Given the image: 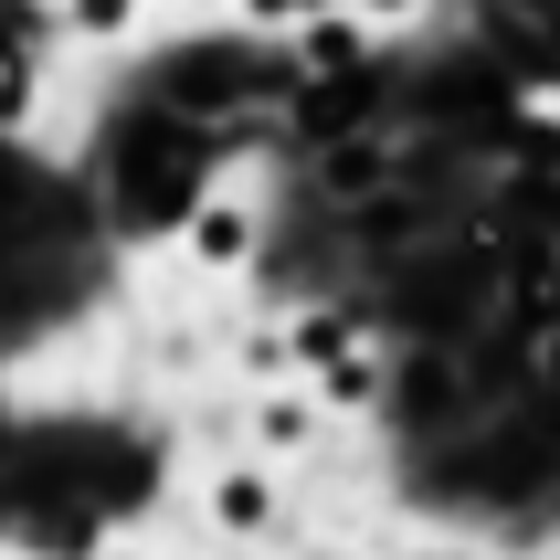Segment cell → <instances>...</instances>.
Listing matches in <instances>:
<instances>
[{"instance_id": "1", "label": "cell", "mask_w": 560, "mask_h": 560, "mask_svg": "<svg viewBox=\"0 0 560 560\" xmlns=\"http://www.w3.org/2000/svg\"><path fill=\"white\" fill-rule=\"evenodd\" d=\"M254 244H265V222H254L244 190H190V201H180V254H190V276H244Z\"/></svg>"}, {"instance_id": "2", "label": "cell", "mask_w": 560, "mask_h": 560, "mask_svg": "<svg viewBox=\"0 0 560 560\" xmlns=\"http://www.w3.org/2000/svg\"><path fill=\"white\" fill-rule=\"evenodd\" d=\"M360 63H371V22H360V11L328 0V11L296 22V74H328V85H339V74H360Z\"/></svg>"}, {"instance_id": "3", "label": "cell", "mask_w": 560, "mask_h": 560, "mask_svg": "<svg viewBox=\"0 0 560 560\" xmlns=\"http://www.w3.org/2000/svg\"><path fill=\"white\" fill-rule=\"evenodd\" d=\"M212 529L222 539H265L276 529V476L265 466H222L212 476Z\"/></svg>"}, {"instance_id": "4", "label": "cell", "mask_w": 560, "mask_h": 560, "mask_svg": "<svg viewBox=\"0 0 560 560\" xmlns=\"http://www.w3.org/2000/svg\"><path fill=\"white\" fill-rule=\"evenodd\" d=\"M317 423H328V412H317V392H285V381H265V392H254V444H265V455H307Z\"/></svg>"}, {"instance_id": "5", "label": "cell", "mask_w": 560, "mask_h": 560, "mask_svg": "<svg viewBox=\"0 0 560 560\" xmlns=\"http://www.w3.org/2000/svg\"><path fill=\"white\" fill-rule=\"evenodd\" d=\"M381 381H392V371H381V349L360 339V349H339V360H317L307 392H317V412H371V402H381Z\"/></svg>"}, {"instance_id": "6", "label": "cell", "mask_w": 560, "mask_h": 560, "mask_svg": "<svg viewBox=\"0 0 560 560\" xmlns=\"http://www.w3.org/2000/svg\"><path fill=\"white\" fill-rule=\"evenodd\" d=\"M360 339H371V317H360V307H307L296 328H285L296 371H317V360H339V349H360Z\"/></svg>"}, {"instance_id": "7", "label": "cell", "mask_w": 560, "mask_h": 560, "mask_svg": "<svg viewBox=\"0 0 560 560\" xmlns=\"http://www.w3.org/2000/svg\"><path fill=\"white\" fill-rule=\"evenodd\" d=\"M22 117H32V54L0 32V127H22Z\"/></svg>"}, {"instance_id": "8", "label": "cell", "mask_w": 560, "mask_h": 560, "mask_svg": "<svg viewBox=\"0 0 560 560\" xmlns=\"http://www.w3.org/2000/svg\"><path fill=\"white\" fill-rule=\"evenodd\" d=\"M244 371H254V381H285V371H296V349H285V328H254V339H244Z\"/></svg>"}, {"instance_id": "9", "label": "cell", "mask_w": 560, "mask_h": 560, "mask_svg": "<svg viewBox=\"0 0 560 560\" xmlns=\"http://www.w3.org/2000/svg\"><path fill=\"white\" fill-rule=\"evenodd\" d=\"M233 11H244L254 32H296L307 11H328V0H233Z\"/></svg>"}, {"instance_id": "10", "label": "cell", "mask_w": 560, "mask_h": 560, "mask_svg": "<svg viewBox=\"0 0 560 560\" xmlns=\"http://www.w3.org/2000/svg\"><path fill=\"white\" fill-rule=\"evenodd\" d=\"M63 11H74V32H127L138 22V0H63Z\"/></svg>"}, {"instance_id": "11", "label": "cell", "mask_w": 560, "mask_h": 560, "mask_svg": "<svg viewBox=\"0 0 560 560\" xmlns=\"http://www.w3.org/2000/svg\"><path fill=\"white\" fill-rule=\"evenodd\" d=\"M349 11H360V22H412L423 0H349Z\"/></svg>"}, {"instance_id": "12", "label": "cell", "mask_w": 560, "mask_h": 560, "mask_svg": "<svg viewBox=\"0 0 560 560\" xmlns=\"http://www.w3.org/2000/svg\"><path fill=\"white\" fill-rule=\"evenodd\" d=\"M201 11H222V0H201Z\"/></svg>"}]
</instances>
